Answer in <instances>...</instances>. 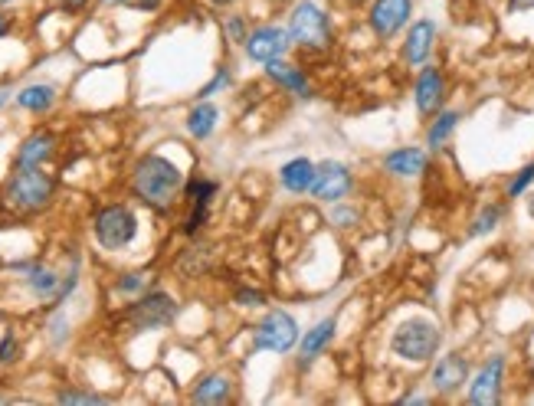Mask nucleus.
<instances>
[{
  "label": "nucleus",
  "mask_w": 534,
  "mask_h": 406,
  "mask_svg": "<svg viewBox=\"0 0 534 406\" xmlns=\"http://www.w3.org/2000/svg\"><path fill=\"white\" fill-rule=\"evenodd\" d=\"M181 190H184L181 167L164 158V154H145L132 167V194L151 210L168 213L177 197H181Z\"/></svg>",
  "instance_id": "f257e3e1"
},
{
  "label": "nucleus",
  "mask_w": 534,
  "mask_h": 406,
  "mask_svg": "<svg viewBox=\"0 0 534 406\" xmlns=\"http://www.w3.org/2000/svg\"><path fill=\"white\" fill-rule=\"evenodd\" d=\"M56 197V177L46 174L43 167H17L4 184V203L14 213H43Z\"/></svg>",
  "instance_id": "f03ea898"
},
{
  "label": "nucleus",
  "mask_w": 534,
  "mask_h": 406,
  "mask_svg": "<svg viewBox=\"0 0 534 406\" xmlns=\"http://www.w3.org/2000/svg\"><path fill=\"white\" fill-rule=\"evenodd\" d=\"M289 37L292 46H299L302 53H315L322 56L331 50V43H335V30H331V20L322 7L315 4V0H299L292 10H289Z\"/></svg>",
  "instance_id": "7ed1b4c3"
},
{
  "label": "nucleus",
  "mask_w": 534,
  "mask_h": 406,
  "mask_svg": "<svg viewBox=\"0 0 534 406\" xmlns=\"http://www.w3.org/2000/svg\"><path fill=\"white\" fill-rule=\"evenodd\" d=\"M439 344H443V334L430 318H407L390 334V351L407 364H430Z\"/></svg>",
  "instance_id": "20e7f679"
},
{
  "label": "nucleus",
  "mask_w": 534,
  "mask_h": 406,
  "mask_svg": "<svg viewBox=\"0 0 534 406\" xmlns=\"http://www.w3.org/2000/svg\"><path fill=\"white\" fill-rule=\"evenodd\" d=\"M299 338H302V328L295 315L286 312V308H269L253 328V351L289 354L292 348H299Z\"/></svg>",
  "instance_id": "39448f33"
},
{
  "label": "nucleus",
  "mask_w": 534,
  "mask_h": 406,
  "mask_svg": "<svg viewBox=\"0 0 534 406\" xmlns=\"http://www.w3.org/2000/svg\"><path fill=\"white\" fill-rule=\"evenodd\" d=\"M92 236H96L102 249L118 253V249H125L138 236V217L125 203H109V207H102L92 217Z\"/></svg>",
  "instance_id": "423d86ee"
},
{
  "label": "nucleus",
  "mask_w": 534,
  "mask_h": 406,
  "mask_svg": "<svg viewBox=\"0 0 534 406\" xmlns=\"http://www.w3.org/2000/svg\"><path fill=\"white\" fill-rule=\"evenodd\" d=\"M174 318H177V302L168 292H148V295H141L138 302H132L125 308V321L132 331L168 328Z\"/></svg>",
  "instance_id": "0eeeda50"
},
{
  "label": "nucleus",
  "mask_w": 534,
  "mask_h": 406,
  "mask_svg": "<svg viewBox=\"0 0 534 406\" xmlns=\"http://www.w3.org/2000/svg\"><path fill=\"white\" fill-rule=\"evenodd\" d=\"M246 56L253 63H272V59H286V53L292 50V37L286 27H276V23H266V27L249 30V37L243 43Z\"/></svg>",
  "instance_id": "6e6552de"
},
{
  "label": "nucleus",
  "mask_w": 534,
  "mask_h": 406,
  "mask_svg": "<svg viewBox=\"0 0 534 406\" xmlns=\"http://www.w3.org/2000/svg\"><path fill=\"white\" fill-rule=\"evenodd\" d=\"M413 17V0H374L367 10V27L377 40H394Z\"/></svg>",
  "instance_id": "1a4fd4ad"
},
{
  "label": "nucleus",
  "mask_w": 534,
  "mask_h": 406,
  "mask_svg": "<svg viewBox=\"0 0 534 406\" xmlns=\"http://www.w3.org/2000/svg\"><path fill=\"white\" fill-rule=\"evenodd\" d=\"M354 187V177H351V167L341 164V161H322L315 164V184H312V197L322 200V203H338L351 194Z\"/></svg>",
  "instance_id": "9d476101"
},
{
  "label": "nucleus",
  "mask_w": 534,
  "mask_h": 406,
  "mask_svg": "<svg viewBox=\"0 0 534 406\" xmlns=\"http://www.w3.org/2000/svg\"><path fill=\"white\" fill-rule=\"evenodd\" d=\"M469 384V361L462 354H443L430 370V387L439 397H453Z\"/></svg>",
  "instance_id": "9b49d317"
},
{
  "label": "nucleus",
  "mask_w": 534,
  "mask_h": 406,
  "mask_svg": "<svg viewBox=\"0 0 534 406\" xmlns=\"http://www.w3.org/2000/svg\"><path fill=\"white\" fill-rule=\"evenodd\" d=\"M502 377H505V357L495 354L489 364H485L476 380L469 384V403L472 406H495L502 400Z\"/></svg>",
  "instance_id": "f8f14e48"
},
{
  "label": "nucleus",
  "mask_w": 534,
  "mask_h": 406,
  "mask_svg": "<svg viewBox=\"0 0 534 406\" xmlns=\"http://www.w3.org/2000/svg\"><path fill=\"white\" fill-rule=\"evenodd\" d=\"M335 331H338V318L335 315L322 318L318 325L308 328L302 338H299V357H295V367H299V370L312 367L318 357H322L331 348V341H335Z\"/></svg>",
  "instance_id": "ddd939ff"
},
{
  "label": "nucleus",
  "mask_w": 534,
  "mask_h": 406,
  "mask_svg": "<svg viewBox=\"0 0 534 406\" xmlns=\"http://www.w3.org/2000/svg\"><path fill=\"white\" fill-rule=\"evenodd\" d=\"M443 99H446L443 69H439V66H423L420 76H417V86H413V102H417V112L420 115H436L439 109H443Z\"/></svg>",
  "instance_id": "4468645a"
},
{
  "label": "nucleus",
  "mask_w": 534,
  "mask_h": 406,
  "mask_svg": "<svg viewBox=\"0 0 534 406\" xmlns=\"http://www.w3.org/2000/svg\"><path fill=\"white\" fill-rule=\"evenodd\" d=\"M14 269H20L23 276H27V285H30V292L37 295V298H43V302H63V282H66V276H59L56 269H50L46 262H20V266H14Z\"/></svg>",
  "instance_id": "2eb2a0df"
},
{
  "label": "nucleus",
  "mask_w": 534,
  "mask_h": 406,
  "mask_svg": "<svg viewBox=\"0 0 534 406\" xmlns=\"http://www.w3.org/2000/svg\"><path fill=\"white\" fill-rule=\"evenodd\" d=\"M266 76L276 82V86H282L289 95H295L299 102H308L315 99V89H312V79L305 76L302 66L295 63H286V59H272V63H266Z\"/></svg>",
  "instance_id": "dca6fc26"
},
{
  "label": "nucleus",
  "mask_w": 534,
  "mask_h": 406,
  "mask_svg": "<svg viewBox=\"0 0 534 406\" xmlns=\"http://www.w3.org/2000/svg\"><path fill=\"white\" fill-rule=\"evenodd\" d=\"M433 43H436V23L433 20L410 23L407 40H403V63L426 66V59H430V53H433Z\"/></svg>",
  "instance_id": "f3484780"
},
{
  "label": "nucleus",
  "mask_w": 534,
  "mask_h": 406,
  "mask_svg": "<svg viewBox=\"0 0 534 406\" xmlns=\"http://www.w3.org/2000/svg\"><path fill=\"white\" fill-rule=\"evenodd\" d=\"M430 164V154L423 148H397L384 154V171L394 177H420Z\"/></svg>",
  "instance_id": "a211bd4d"
},
{
  "label": "nucleus",
  "mask_w": 534,
  "mask_h": 406,
  "mask_svg": "<svg viewBox=\"0 0 534 406\" xmlns=\"http://www.w3.org/2000/svg\"><path fill=\"white\" fill-rule=\"evenodd\" d=\"M56 135L53 131H33L20 141L17 148V167H43L46 158H53Z\"/></svg>",
  "instance_id": "6ab92c4d"
},
{
  "label": "nucleus",
  "mask_w": 534,
  "mask_h": 406,
  "mask_svg": "<svg viewBox=\"0 0 534 406\" xmlns=\"http://www.w3.org/2000/svg\"><path fill=\"white\" fill-rule=\"evenodd\" d=\"M279 184L289 194H312L315 184V161L312 158H292L279 167Z\"/></svg>",
  "instance_id": "aec40b11"
},
{
  "label": "nucleus",
  "mask_w": 534,
  "mask_h": 406,
  "mask_svg": "<svg viewBox=\"0 0 534 406\" xmlns=\"http://www.w3.org/2000/svg\"><path fill=\"white\" fill-rule=\"evenodd\" d=\"M194 403H230L233 400V380L227 374H207L197 380L191 393Z\"/></svg>",
  "instance_id": "412c9836"
},
{
  "label": "nucleus",
  "mask_w": 534,
  "mask_h": 406,
  "mask_svg": "<svg viewBox=\"0 0 534 406\" xmlns=\"http://www.w3.org/2000/svg\"><path fill=\"white\" fill-rule=\"evenodd\" d=\"M17 105L33 112V115H43L56 105V89L50 86V82H33V86H23L17 92Z\"/></svg>",
  "instance_id": "4be33fe9"
},
{
  "label": "nucleus",
  "mask_w": 534,
  "mask_h": 406,
  "mask_svg": "<svg viewBox=\"0 0 534 406\" xmlns=\"http://www.w3.org/2000/svg\"><path fill=\"white\" fill-rule=\"evenodd\" d=\"M217 122H220V109L213 102H207V99H200L194 109H191V115H187V131L197 138V141H204V138H210L213 135V128H217Z\"/></svg>",
  "instance_id": "5701e85b"
},
{
  "label": "nucleus",
  "mask_w": 534,
  "mask_h": 406,
  "mask_svg": "<svg viewBox=\"0 0 534 406\" xmlns=\"http://www.w3.org/2000/svg\"><path fill=\"white\" fill-rule=\"evenodd\" d=\"M459 112L456 109H446V112H436V122L430 125V131H426V148L430 151H439L446 145L449 138H453V131L459 125Z\"/></svg>",
  "instance_id": "b1692460"
},
{
  "label": "nucleus",
  "mask_w": 534,
  "mask_h": 406,
  "mask_svg": "<svg viewBox=\"0 0 534 406\" xmlns=\"http://www.w3.org/2000/svg\"><path fill=\"white\" fill-rule=\"evenodd\" d=\"M502 217H505V207L502 203H485V207L479 210V217L472 220V226H469V236H485V233H492L498 223H502Z\"/></svg>",
  "instance_id": "393cba45"
},
{
  "label": "nucleus",
  "mask_w": 534,
  "mask_h": 406,
  "mask_svg": "<svg viewBox=\"0 0 534 406\" xmlns=\"http://www.w3.org/2000/svg\"><path fill=\"white\" fill-rule=\"evenodd\" d=\"M217 181H210V177H194L191 184H187V200L191 203H204V207H210V200L217 197Z\"/></svg>",
  "instance_id": "a878e982"
},
{
  "label": "nucleus",
  "mask_w": 534,
  "mask_h": 406,
  "mask_svg": "<svg viewBox=\"0 0 534 406\" xmlns=\"http://www.w3.org/2000/svg\"><path fill=\"white\" fill-rule=\"evenodd\" d=\"M534 184V161L531 164H525V167H521V171L512 177V184H508V197H521V194H525V190Z\"/></svg>",
  "instance_id": "bb28decb"
},
{
  "label": "nucleus",
  "mask_w": 534,
  "mask_h": 406,
  "mask_svg": "<svg viewBox=\"0 0 534 406\" xmlns=\"http://www.w3.org/2000/svg\"><path fill=\"white\" fill-rule=\"evenodd\" d=\"M207 217H210V207H204V203H191V217H187V223H184V233L197 236L200 230H204Z\"/></svg>",
  "instance_id": "cd10ccee"
},
{
  "label": "nucleus",
  "mask_w": 534,
  "mask_h": 406,
  "mask_svg": "<svg viewBox=\"0 0 534 406\" xmlns=\"http://www.w3.org/2000/svg\"><path fill=\"white\" fill-rule=\"evenodd\" d=\"M145 285H148V272H125V276L115 282V289L125 292V295H132V292L145 289Z\"/></svg>",
  "instance_id": "c85d7f7f"
},
{
  "label": "nucleus",
  "mask_w": 534,
  "mask_h": 406,
  "mask_svg": "<svg viewBox=\"0 0 534 406\" xmlns=\"http://www.w3.org/2000/svg\"><path fill=\"white\" fill-rule=\"evenodd\" d=\"M331 220L338 223V230H351V226H358V210H351V207H341V200L338 203H331Z\"/></svg>",
  "instance_id": "c756f323"
},
{
  "label": "nucleus",
  "mask_w": 534,
  "mask_h": 406,
  "mask_svg": "<svg viewBox=\"0 0 534 406\" xmlns=\"http://www.w3.org/2000/svg\"><path fill=\"white\" fill-rule=\"evenodd\" d=\"M56 400L59 403H105V397H99V393H86V390H59Z\"/></svg>",
  "instance_id": "7c9ffc66"
},
{
  "label": "nucleus",
  "mask_w": 534,
  "mask_h": 406,
  "mask_svg": "<svg viewBox=\"0 0 534 406\" xmlns=\"http://www.w3.org/2000/svg\"><path fill=\"white\" fill-rule=\"evenodd\" d=\"M20 354V344L14 338V331H7L4 338H0V364H14Z\"/></svg>",
  "instance_id": "2f4dec72"
},
{
  "label": "nucleus",
  "mask_w": 534,
  "mask_h": 406,
  "mask_svg": "<svg viewBox=\"0 0 534 406\" xmlns=\"http://www.w3.org/2000/svg\"><path fill=\"white\" fill-rule=\"evenodd\" d=\"M233 82V76H230V69H217V76H213L204 89H200V99H210L213 92H220V89H227Z\"/></svg>",
  "instance_id": "473e14b6"
},
{
  "label": "nucleus",
  "mask_w": 534,
  "mask_h": 406,
  "mask_svg": "<svg viewBox=\"0 0 534 406\" xmlns=\"http://www.w3.org/2000/svg\"><path fill=\"white\" fill-rule=\"evenodd\" d=\"M223 27H227V37L233 40V43H246V20L240 17V14H233V17H227V23H223Z\"/></svg>",
  "instance_id": "72a5a7b5"
},
{
  "label": "nucleus",
  "mask_w": 534,
  "mask_h": 406,
  "mask_svg": "<svg viewBox=\"0 0 534 406\" xmlns=\"http://www.w3.org/2000/svg\"><path fill=\"white\" fill-rule=\"evenodd\" d=\"M236 305H243V308H263V305H266V295L259 292V289H240V292H236Z\"/></svg>",
  "instance_id": "f704fd0d"
},
{
  "label": "nucleus",
  "mask_w": 534,
  "mask_h": 406,
  "mask_svg": "<svg viewBox=\"0 0 534 406\" xmlns=\"http://www.w3.org/2000/svg\"><path fill=\"white\" fill-rule=\"evenodd\" d=\"M534 10V0H508V14H528Z\"/></svg>",
  "instance_id": "c9c22d12"
},
{
  "label": "nucleus",
  "mask_w": 534,
  "mask_h": 406,
  "mask_svg": "<svg viewBox=\"0 0 534 406\" xmlns=\"http://www.w3.org/2000/svg\"><path fill=\"white\" fill-rule=\"evenodd\" d=\"M59 7H66V10H79V7H86L89 0H56Z\"/></svg>",
  "instance_id": "e433bc0d"
},
{
  "label": "nucleus",
  "mask_w": 534,
  "mask_h": 406,
  "mask_svg": "<svg viewBox=\"0 0 534 406\" xmlns=\"http://www.w3.org/2000/svg\"><path fill=\"white\" fill-rule=\"evenodd\" d=\"M158 4H161V0H135V7H141V10H154Z\"/></svg>",
  "instance_id": "4c0bfd02"
},
{
  "label": "nucleus",
  "mask_w": 534,
  "mask_h": 406,
  "mask_svg": "<svg viewBox=\"0 0 534 406\" xmlns=\"http://www.w3.org/2000/svg\"><path fill=\"white\" fill-rule=\"evenodd\" d=\"M7 33H10V17L0 14V37H7Z\"/></svg>",
  "instance_id": "58836bf2"
},
{
  "label": "nucleus",
  "mask_w": 534,
  "mask_h": 406,
  "mask_svg": "<svg viewBox=\"0 0 534 406\" xmlns=\"http://www.w3.org/2000/svg\"><path fill=\"white\" fill-rule=\"evenodd\" d=\"M400 403H430V400H426V397H420V393H413V397H403Z\"/></svg>",
  "instance_id": "ea45409f"
},
{
  "label": "nucleus",
  "mask_w": 534,
  "mask_h": 406,
  "mask_svg": "<svg viewBox=\"0 0 534 406\" xmlns=\"http://www.w3.org/2000/svg\"><path fill=\"white\" fill-rule=\"evenodd\" d=\"M207 4H213V7H233L236 0H207Z\"/></svg>",
  "instance_id": "a19ab883"
},
{
  "label": "nucleus",
  "mask_w": 534,
  "mask_h": 406,
  "mask_svg": "<svg viewBox=\"0 0 534 406\" xmlns=\"http://www.w3.org/2000/svg\"><path fill=\"white\" fill-rule=\"evenodd\" d=\"M7 99H10V89H0V109L7 105Z\"/></svg>",
  "instance_id": "79ce46f5"
},
{
  "label": "nucleus",
  "mask_w": 534,
  "mask_h": 406,
  "mask_svg": "<svg viewBox=\"0 0 534 406\" xmlns=\"http://www.w3.org/2000/svg\"><path fill=\"white\" fill-rule=\"evenodd\" d=\"M528 213H531V220H534V194L528 197Z\"/></svg>",
  "instance_id": "37998d69"
},
{
  "label": "nucleus",
  "mask_w": 534,
  "mask_h": 406,
  "mask_svg": "<svg viewBox=\"0 0 534 406\" xmlns=\"http://www.w3.org/2000/svg\"><path fill=\"white\" fill-rule=\"evenodd\" d=\"M99 4H105V7H112V4H125V0H99Z\"/></svg>",
  "instance_id": "c03bdc74"
},
{
  "label": "nucleus",
  "mask_w": 534,
  "mask_h": 406,
  "mask_svg": "<svg viewBox=\"0 0 534 406\" xmlns=\"http://www.w3.org/2000/svg\"><path fill=\"white\" fill-rule=\"evenodd\" d=\"M10 4H14V0H0V7H10Z\"/></svg>",
  "instance_id": "a18cd8bd"
}]
</instances>
